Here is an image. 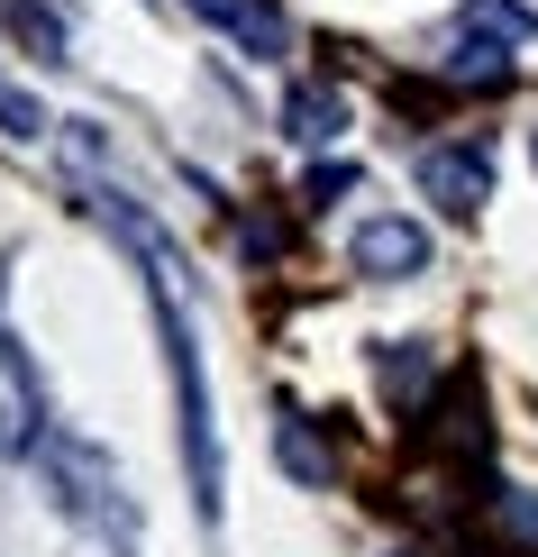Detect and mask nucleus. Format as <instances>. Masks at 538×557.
Listing matches in <instances>:
<instances>
[{
    "mask_svg": "<svg viewBox=\"0 0 538 557\" xmlns=\"http://www.w3.org/2000/svg\"><path fill=\"white\" fill-rule=\"evenodd\" d=\"M238 46H247V55H284V46H292V18L284 10H265V0H247V10H238Z\"/></svg>",
    "mask_w": 538,
    "mask_h": 557,
    "instance_id": "9d476101",
    "label": "nucleus"
},
{
    "mask_svg": "<svg viewBox=\"0 0 538 557\" xmlns=\"http://www.w3.org/2000/svg\"><path fill=\"white\" fill-rule=\"evenodd\" d=\"M28 448H46V384L28 347L0 338V457H28Z\"/></svg>",
    "mask_w": 538,
    "mask_h": 557,
    "instance_id": "f03ea898",
    "label": "nucleus"
},
{
    "mask_svg": "<svg viewBox=\"0 0 538 557\" xmlns=\"http://www.w3.org/2000/svg\"><path fill=\"white\" fill-rule=\"evenodd\" d=\"M456 37H465V46H493V55H511V46H529V37H538V18H529V0H456Z\"/></svg>",
    "mask_w": 538,
    "mask_h": 557,
    "instance_id": "423d86ee",
    "label": "nucleus"
},
{
    "mask_svg": "<svg viewBox=\"0 0 538 557\" xmlns=\"http://www.w3.org/2000/svg\"><path fill=\"white\" fill-rule=\"evenodd\" d=\"M338 193H356V165H338V156H329V165H311V174H301V201H311V211H329Z\"/></svg>",
    "mask_w": 538,
    "mask_h": 557,
    "instance_id": "9b49d317",
    "label": "nucleus"
},
{
    "mask_svg": "<svg viewBox=\"0 0 538 557\" xmlns=\"http://www.w3.org/2000/svg\"><path fill=\"white\" fill-rule=\"evenodd\" d=\"M402 557H420V548H402Z\"/></svg>",
    "mask_w": 538,
    "mask_h": 557,
    "instance_id": "2eb2a0df",
    "label": "nucleus"
},
{
    "mask_svg": "<svg viewBox=\"0 0 538 557\" xmlns=\"http://www.w3.org/2000/svg\"><path fill=\"white\" fill-rule=\"evenodd\" d=\"M420 193L448 220H484V201H493V156L484 147H429L420 156Z\"/></svg>",
    "mask_w": 538,
    "mask_h": 557,
    "instance_id": "7ed1b4c3",
    "label": "nucleus"
},
{
    "mask_svg": "<svg viewBox=\"0 0 538 557\" xmlns=\"http://www.w3.org/2000/svg\"><path fill=\"white\" fill-rule=\"evenodd\" d=\"M384 384H392V393H420V384H429V357H411V347H384Z\"/></svg>",
    "mask_w": 538,
    "mask_h": 557,
    "instance_id": "ddd939ff",
    "label": "nucleus"
},
{
    "mask_svg": "<svg viewBox=\"0 0 538 557\" xmlns=\"http://www.w3.org/2000/svg\"><path fill=\"white\" fill-rule=\"evenodd\" d=\"M356 274H374V284H411V274H429V228L384 211L356 228Z\"/></svg>",
    "mask_w": 538,
    "mask_h": 557,
    "instance_id": "20e7f679",
    "label": "nucleus"
},
{
    "mask_svg": "<svg viewBox=\"0 0 538 557\" xmlns=\"http://www.w3.org/2000/svg\"><path fill=\"white\" fill-rule=\"evenodd\" d=\"M10 28H18V46H28V55L64 64V10H46V0H10Z\"/></svg>",
    "mask_w": 538,
    "mask_h": 557,
    "instance_id": "1a4fd4ad",
    "label": "nucleus"
},
{
    "mask_svg": "<svg viewBox=\"0 0 538 557\" xmlns=\"http://www.w3.org/2000/svg\"><path fill=\"white\" fill-rule=\"evenodd\" d=\"M284 137H301V147L347 137V101H338L329 83H292V91H284Z\"/></svg>",
    "mask_w": 538,
    "mask_h": 557,
    "instance_id": "0eeeda50",
    "label": "nucleus"
},
{
    "mask_svg": "<svg viewBox=\"0 0 538 557\" xmlns=\"http://www.w3.org/2000/svg\"><path fill=\"white\" fill-rule=\"evenodd\" d=\"M46 475L64 484V512H83V521H120V484H110V467L83 448V438H46Z\"/></svg>",
    "mask_w": 538,
    "mask_h": 557,
    "instance_id": "39448f33",
    "label": "nucleus"
},
{
    "mask_svg": "<svg viewBox=\"0 0 538 557\" xmlns=\"http://www.w3.org/2000/svg\"><path fill=\"white\" fill-rule=\"evenodd\" d=\"M274 457H284V475H292V484H311V494L338 475V467H329V448H320V430L301 421V411H284V421H274Z\"/></svg>",
    "mask_w": 538,
    "mask_h": 557,
    "instance_id": "6e6552de",
    "label": "nucleus"
},
{
    "mask_svg": "<svg viewBox=\"0 0 538 557\" xmlns=\"http://www.w3.org/2000/svg\"><path fill=\"white\" fill-rule=\"evenodd\" d=\"M0 137H46V110L18 83H0Z\"/></svg>",
    "mask_w": 538,
    "mask_h": 557,
    "instance_id": "f8f14e48",
    "label": "nucleus"
},
{
    "mask_svg": "<svg viewBox=\"0 0 538 557\" xmlns=\"http://www.w3.org/2000/svg\"><path fill=\"white\" fill-rule=\"evenodd\" d=\"M183 10H192V18H210V28H238V10H247V0H183Z\"/></svg>",
    "mask_w": 538,
    "mask_h": 557,
    "instance_id": "4468645a",
    "label": "nucleus"
},
{
    "mask_svg": "<svg viewBox=\"0 0 538 557\" xmlns=\"http://www.w3.org/2000/svg\"><path fill=\"white\" fill-rule=\"evenodd\" d=\"M120 228L137 238V257H147V284H155V330H165L174 403H183V467H192V503H201V521H220V421H210V384H201L192 311H183V265H174V247L155 238L147 220H128V211H120Z\"/></svg>",
    "mask_w": 538,
    "mask_h": 557,
    "instance_id": "f257e3e1",
    "label": "nucleus"
}]
</instances>
